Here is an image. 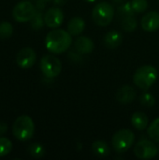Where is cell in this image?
I'll return each mask as SVG.
<instances>
[{
  "instance_id": "7a4b0ae2",
  "label": "cell",
  "mask_w": 159,
  "mask_h": 160,
  "mask_svg": "<svg viewBox=\"0 0 159 160\" xmlns=\"http://www.w3.org/2000/svg\"><path fill=\"white\" fill-rule=\"evenodd\" d=\"M12 132L19 141L25 142L32 139L35 133V124L28 115L19 116L13 123Z\"/></svg>"
},
{
  "instance_id": "cb8c5ba5",
  "label": "cell",
  "mask_w": 159,
  "mask_h": 160,
  "mask_svg": "<svg viewBox=\"0 0 159 160\" xmlns=\"http://www.w3.org/2000/svg\"><path fill=\"white\" fill-rule=\"evenodd\" d=\"M140 103L146 107V108H151L155 105L156 103V98L155 97L149 93V92H145V93H142L140 97Z\"/></svg>"
},
{
  "instance_id": "603a6c76",
  "label": "cell",
  "mask_w": 159,
  "mask_h": 160,
  "mask_svg": "<svg viewBox=\"0 0 159 160\" xmlns=\"http://www.w3.org/2000/svg\"><path fill=\"white\" fill-rule=\"evenodd\" d=\"M12 151V142L7 138L0 137V158L7 156Z\"/></svg>"
},
{
  "instance_id": "30bf717a",
  "label": "cell",
  "mask_w": 159,
  "mask_h": 160,
  "mask_svg": "<svg viewBox=\"0 0 159 160\" xmlns=\"http://www.w3.org/2000/svg\"><path fill=\"white\" fill-rule=\"evenodd\" d=\"M64 21V13L59 8H51L44 14L45 24L50 28L59 27Z\"/></svg>"
},
{
  "instance_id": "7402d4cb",
  "label": "cell",
  "mask_w": 159,
  "mask_h": 160,
  "mask_svg": "<svg viewBox=\"0 0 159 160\" xmlns=\"http://www.w3.org/2000/svg\"><path fill=\"white\" fill-rule=\"evenodd\" d=\"M13 34V26L8 22H0V38L6 39L12 36Z\"/></svg>"
},
{
  "instance_id": "52a82bcc",
  "label": "cell",
  "mask_w": 159,
  "mask_h": 160,
  "mask_svg": "<svg viewBox=\"0 0 159 160\" xmlns=\"http://www.w3.org/2000/svg\"><path fill=\"white\" fill-rule=\"evenodd\" d=\"M36 13L37 8L32 3L28 1H22L18 3L12 10V16L18 22H25L31 21Z\"/></svg>"
},
{
  "instance_id": "6da1fadb",
  "label": "cell",
  "mask_w": 159,
  "mask_h": 160,
  "mask_svg": "<svg viewBox=\"0 0 159 160\" xmlns=\"http://www.w3.org/2000/svg\"><path fill=\"white\" fill-rule=\"evenodd\" d=\"M72 38L68 31L63 29H54L48 33L45 38V46L52 53H62L71 45Z\"/></svg>"
},
{
  "instance_id": "d4e9b609",
  "label": "cell",
  "mask_w": 159,
  "mask_h": 160,
  "mask_svg": "<svg viewBox=\"0 0 159 160\" xmlns=\"http://www.w3.org/2000/svg\"><path fill=\"white\" fill-rule=\"evenodd\" d=\"M31 22V26L33 29L38 30L43 27V24L45 23L44 22V16H42V13L40 11L37 10V13L33 17V19L30 21Z\"/></svg>"
},
{
  "instance_id": "4fadbf2b",
  "label": "cell",
  "mask_w": 159,
  "mask_h": 160,
  "mask_svg": "<svg viewBox=\"0 0 159 160\" xmlns=\"http://www.w3.org/2000/svg\"><path fill=\"white\" fill-rule=\"evenodd\" d=\"M74 48L81 54H88L94 51L95 44L87 37H79L74 42Z\"/></svg>"
},
{
  "instance_id": "3957f363",
  "label": "cell",
  "mask_w": 159,
  "mask_h": 160,
  "mask_svg": "<svg viewBox=\"0 0 159 160\" xmlns=\"http://www.w3.org/2000/svg\"><path fill=\"white\" fill-rule=\"evenodd\" d=\"M157 70L153 66H142L139 68L134 76V83L142 90H148L157 81Z\"/></svg>"
},
{
  "instance_id": "8fae6325",
  "label": "cell",
  "mask_w": 159,
  "mask_h": 160,
  "mask_svg": "<svg viewBox=\"0 0 159 160\" xmlns=\"http://www.w3.org/2000/svg\"><path fill=\"white\" fill-rule=\"evenodd\" d=\"M142 27L147 32H153L159 28V13L157 11H150L146 13L142 19Z\"/></svg>"
},
{
  "instance_id": "ba28073f",
  "label": "cell",
  "mask_w": 159,
  "mask_h": 160,
  "mask_svg": "<svg viewBox=\"0 0 159 160\" xmlns=\"http://www.w3.org/2000/svg\"><path fill=\"white\" fill-rule=\"evenodd\" d=\"M134 154L140 159H151L158 154V148L153 142L142 140L136 143Z\"/></svg>"
},
{
  "instance_id": "44dd1931",
  "label": "cell",
  "mask_w": 159,
  "mask_h": 160,
  "mask_svg": "<svg viewBox=\"0 0 159 160\" xmlns=\"http://www.w3.org/2000/svg\"><path fill=\"white\" fill-rule=\"evenodd\" d=\"M121 26L126 32H133L137 28V20L134 16L126 17L121 20Z\"/></svg>"
},
{
  "instance_id": "f1b7e54d",
  "label": "cell",
  "mask_w": 159,
  "mask_h": 160,
  "mask_svg": "<svg viewBox=\"0 0 159 160\" xmlns=\"http://www.w3.org/2000/svg\"><path fill=\"white\" fill-rule=\"evenodd\" d=\"M114 3H116V4H122V3H124L125 2V0H112Z\"/></svg>"
},
{
  "instance_id": "2e32d148",
  "label": "cell",
  "mask_w": 159,
  "mask_h": 160,
  "mask_svg": "<svg viewBox=\"0 0 159 160\" xmlns=\"http://www.w3.org/2000/svg\"><path fill=\"white\" fill-rule=\"evenodd\" d=\"M131 123L133 127L140 131L146 129L149 124V119L147 115L142 112H136L131 117Z\"/></svg>"
},
{
  "instance_id": "1f68e13d",
  "label": "cell",
  "mask_w": 159,
  "mask_h": 160,
  "mask_svg": "<svg viewBox=\"0 0 159 160\" xmlns=\"http://www.w3.org/2000/svg\"><path fill=\"white\" fill-rule=\"evenodd\" d=\"M158 153H159V147H158Z\"/></svg>"
},
{
  "instance_id": "7c38bea8",
  "label": "cell",
  "mask_w": 159,
  "mask_h": 160,
  "mask_svg": "<svg viewBox=\"0 0 159 160\" xmlns=\"http://www.w3.org/2000/svg\"><path fill=\"white\" fill-rule=\"evenodd\" d=\"M136 98V91L130 85H125L118 89L115 95V98L119 103L128 104L131 103Z\"/></svg>"
},
{
  "instance_id": "e0dca14e",
  "label": "cell",
  "mask_w": 159,
  "mask_h": 160,
  "mask_svg": "<svg viewBox=\"0 0 159 160\" xmlns=\"http://www.w3.org/2000/svg\"><path fill=\"white\" fill-rule=\"evenodd\" d=\"M92 151L96 156L100 158L108 157L111 153V149L109 145L107 144V142L103 141H96L95 142H93Z\"/></svg>"
},
{
  "instance_id": "277c9868",
  "label": "cell",
  "mask_w": 159,
  "mask_h": 160,
  "mask_svg": "<svg viewBox=\"0 0 159 160\" xmlns=\"http://www.w3.org/2000/svg\"><path fill=\"white\" fill-rule=\"evenodd\" d=\"M135 142V134L129 129H121L118 130L112 137V144L115 152L119 154H124Z\"/></svg>"
},
{
  "instance_id": "9a60e30c",
  "label": "cell",
  "mask_w": 159,
  "mask_h": 160,
  "mask_svg": "<svg viewBox=\"0 0 159 160\" xmlns=\"http://www.w3.org/2000/svg\"><path fill=\"white\" fill-rule=\"evenodd\" d=\"M85 27V22L81 17L72 18L67 23V31L71 36H79L82 33Z\"/></svg>"
},
{
  "instance_id": "f546056e",
  "label": "cell",
  "mask_w": 159,
  "mask_h": 160,
  "mask_svg": "<svg viewBox=\"0 0 159 160\" xmlns=\"http://www.w3.org/2000/svg\"><path fill=\"white\" fill-rule=\"evenodd\" d=\"M84 1H86V2H89V3H93V2H96L97 0H84Z\"/></svg>"
},
{
  "instance_id": "9c48e42d",
  "label": "cell",
  "mask_w": 159,
  "mask_h": 160,
  "mask_svg": "<svg viewBox=\"0 0 159 160\" xmlns=\"http://www.w3.org/2000/svg\"><path fill=\"white\" fill-rule=\"evenodd\" d=\"M37 55L32 48L26 47L21 49L16 55V63L22 68H29L34 66Z\"/></svg>"
},
{
  "instance_id": "8992f818",
  "label": "cell",
  "mask_w": 159,
  "mask_h": 160,
  "mask_svg": "<svg viewBox=\"0 0 159 160\" xmlns=\"http://www.w3.org/2000/svg\"><path fill=\"white\" fill-rule=\"evenodd\" d=\"M40 70L47 78L57 77L62 70L61 61L54 55L46 54L40 59Z\"/></svg>"
},
{
  "instance_id": "484cf974",
  "label": "cell",
  "mask_w": 159,
  "mask_h": 160,
  "mask_svg": "<svg viewBox=\"0 0 159 160\" xmlns=\"http://www.w3.org/2000/svg\"><path fill=\"white\" fill-rule=\"evenodd\" d=\"M131 6L135 13H141L147 9L148 2L147 0H132Z\"/></svg>"
},
{
  "instance_id": "83f0119b",
  "label": "cell",
  "mask_w": 159,
  "mask_h": 160,
  "mask_svg": "<svg viewBox=\"0 0 159 160\" xmlns=\"http://www.w3.org/2000/svg\"><path fill=\"white\" fill-rule=\"evenodd\" d=\"M66 1L67 0H54V4H56V5H63V4L66 3Z\"/></svg>"
},
{
  "instance_id": "ffe728a7",
  "label": "cell",
  "mask_w": 159,
  "mask_h": 160,
  "mask_svg": "<svg viewBox=\"0 0 159 160\" xmlns=\"http://www.w3.org/2000/svg\"><path fill=\"white\" fill-rule=\"evenodd\" d=\"M148 136L156 142H159V118L154 120L147 129Z\"/></svg>"
},
{
  "instance_id": "ac0fdd59",
  "label": "cell",
  "mask_w": 159,
  "mask_h": 160,
  "mask_svg": "<svg viewBox=\"0 0 159 160\" xmlns=\"http://www.w3.org/2000/svg\"><path fill=\"white\" fill-rule=\"evenodd\" d=\"M134 14H135V11L132 8L131 2H124V3H122L121 6H119V8L117 9V16L121 20L126 18V17L134 16Z\"/></svg>"
},
{
  "instance_id": "5b68a950",
  "label": "cell",
  "mask_w": 159,
  "mask_h": 160,
  "mask_svg": "<svg viewBox=\"0 0 159 160\" xmlns=\"http://www.w3.org/2000/svg\"><path fill=\"white\" fill-rule=\"evenodd\" d=\"M114 16V8L108 2H101L95 6L92 11L94 22L99 26H106L111 23Z\"/></svg>"
},
{
  "instance_id": "4dcf8cb0",
  "label": "cell",
  "mask_w": 159,
  "mask_h": 160,
  "mask_svg": "<svg viewBox=\"0 0 159 160\" xmlns=\"http://www.w3.org/2000/svg\"><path fill=\"white\" fill-rule=\"evenodd\" d=\"M44 1H49V0H44Z\"/></svg>"
},
{
  "instance_id": "5bb4252c",
  "label": "cell",
  "mask_w": 159,
  "mask_h": 160,
  "mask_svg": "<svg viewBox=\"0 0 159 160\" xmlns=\"http://www.w3.org/2000/svg\"><path fill=\"white\" fill-rule=\"evenodd\" d=\"M123 41V36L119 31L112 30L108 32L103 38L104 45L108 49H115L117 48Z\"/></svg>"
},
{
  "instance_id": "d6986e66",
  "label": "cell",
  "mask_w": 159,
  "mask_h": 160,
  "mask_svg": "<svg viewBox=\"0 0 159 160\" xmlns=\"http://www.w3.org/2000/svg\"><path fill=\"white\" fill-rule=\"evenodd\" d=\"M27 151L29 155L35 158H40L45 155V148L41 143L34 142L30 144L27 148Z\"/></svg>"
},
{
  "instance_id": "4316f807",
  "label": "cell",
  "mask_w": 159,
  "mask_h": 160,
  "mask_svg": "<svg viewBox=\"0 0 159 160\" xmlns=\"http://www.w3.org/2000/svg\"><path fill=\"white\" fill-rule=\"evenodd\" d=\"M7 130V126L4 123V122H1L0 121V136L5 134Z\"/></svg>"
}]
</instances>
